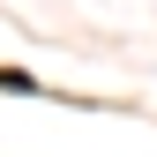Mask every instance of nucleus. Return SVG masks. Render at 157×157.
Returning a JSON list of instances; mask_svg holds the SVG:
<instances>
[{"instance_id":"obj_1","label":"nucleus","mask_w":157,"mask_h":157,"mask_svg":"<svg viewBox=\"0 0 157 157\" xmlns=\"http://www.w3.org/2000/svg\"><path fill=\"white\" fill-rule=\"evenodd\" d=\"M0 90H37V82H30L23 67H0Z\"/></svg>"}]
</instances>
